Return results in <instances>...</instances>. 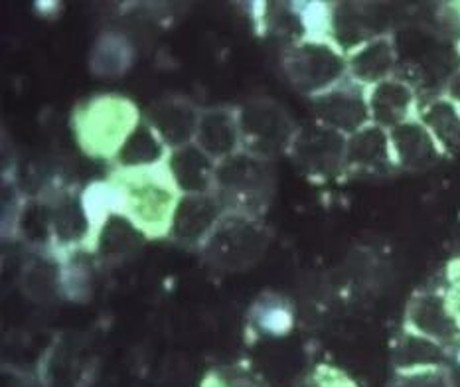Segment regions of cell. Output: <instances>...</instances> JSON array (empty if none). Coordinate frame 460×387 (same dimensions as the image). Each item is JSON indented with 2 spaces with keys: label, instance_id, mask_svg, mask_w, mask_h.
I'll return each mask as SVG.
<instances>
[{
  "label": "cell",
  "instance_id": "d6986e66",
  "mask_svg": "<svg viewBox=\"0 0 460 387\" xmlns=\"http://www.w3.org/2000/svg\"><path fill=\"white\" fill-rule=\"evenodd\" d=\"M146 242L145 233L123 212H119L99 227L92 251L99 263H121L141 250Z\"/></svg>",
  "mask_w": 460,
  "mask_h": 387
},
{
  "label": "cell",
  "instance_id": "44dd1931",
  "mask_svg": "<svg viewBox=\"0 0 460 387\" xmlns=\"http://www.w3.org/2000/svg\"><path fill=\"white\" fill-rule=\"evenodd\" d=\"M394 372H415L429 368H448L451 352L445 346L429 340L425 336L403 329L397 336L392 352Z\"/></svg>",
  "mask_w": 460,
  "mask_h": 387
},
{
  "label": "cell",
  "instance_id": "7a4b0ae2",
  "mask_svg": "<svg viewBox=\"0 0 460 387\" xmlns=\"http://www.w3.org/2000/svg\"><path fill=\"white\" fill-rule=\"evenodd\" d=\"M109 178L121 196L123 214L145 233L146 240H168L182 194L178 192L164 164L138 171H113Z\"/></svg>",
  "mask_w": 460,
  "mask_h": 387
},
{
  "label": "cell",
  "instance_id": "7c38bea8",
  "mask_svg": "<svg viewBox=\"0 0 460 387\" xmlns=\"http://www.w3.org/2000/svg\"><path fill=\"white\" fill-rule=\"evenodd\" d=\"M194 143L217 164L242 153L243 135L242 121H239V107H204L198 121Z\"/></svg>",
  "mask_w": 460,
  "mask_h": 387
},
{
  "label": "cell",
  "instance_id": "9a60e30c",
  "mask_svg": "<svg viewBox=\"0 0 460 387\" xmlns=\"http://www.w3.org/2000/svg\"><path fill=\"white\" fill-rule=\"evenodd\" d=\"M389 141L399 171H429L445 158L443 148L417 117L392 128Z\"/></svg>",
  "mask_w": 460,
  "mask_h": 387
},
{
  "label": "cell",
  "instance_id": "f546056e",
  "mask_svg": "<svg viewBox=\"0 0 460 387\" xmlns=\"http://www.w3.org/2000/svg\"><path fill=\"white\" fill-rule=\"evenodd\" d=\"M441 289L447 296L448 306H451L455 319L460 324V257L447 265Z\"/></svg>",
  "mask_w": 460,
  "mask_h": 387
},
{
  "label": "cell",
  "instance_id": "52a82bcc",
  "mask_svg": "<svg viewBox=\"0 0 460 387\" xmlns=\"http://www.w3.org/2000/svg\"><path fill=\"white\" fill-rule=\"evenodd\" d=\"M346 141L348 136L318 121L298 125L287 156L310 178H334L344 174Z\"/></svg>",
  "mask_w": 460,
  "mask_h": 387
},
{
  "label": "cell",
  "instance_id": "484cf974",
  "mask_svg": "<svg viewBox=\"0 0 460 387\" xmlns=\"http://www.w3.org/2000/svg\"><path fill=\"white\" fill-rule=\"evenodd\" d=\"M22 291L30 299L38 303H48L62 296V285H59V259L58 257H38L30 261L22 273Z\"/></svg>",
  "mask_w": 460,
  "mask_h": 387
},
{
  "label": "cell",
  "instance_id": "8fae6325",
  "mask_svg": "<svg viewBox=\"0 0 460 387\" xmlns=\"http://www.w3.org/2000/svg\"><path fill=\"white\" fill-rule=\"evenodd\" d=\"M143 115L160 141L168 146V151H174V148L194 143L202 107L184 95H166L148 105Z\"/></svg>",
  "mask_w": 460,
  "mask_h": 387
},
{
  "label": "cell",
  "instance_id": "f1b7e54d",
  "mask_svg": "<svg viewBox=\"0 0 460 387\" xmlns=\"http://www.w3.org/2000/svg\"><path fill=\"white\" fill-rule=\"evenodd\" d=\"M389 387H453L448 368H429L415 372H394Z\"/></svg>",
  "mask_w": 460,
  "mask_h": 387
},
{
  "label": "cell",
  "instance_id": "ba28073f",
  "mask_svg": "<svg viewBox=\"0 0 460 387\" xmlns=\"http://www.w3.org/2000/svg\"><path fill=\"white\" fill-rule=\"evenodd\" d=\"M314 121L349 136L372 125L367 105V89L346 77L328 92L310 99Z\"/></svg>",
  "mask_w": 460,
  "mask_h": 387
},
{
  "label": "cell",
  "instance_id": "5bb4252c",
  "mask_svg": "<svg viewBox=\"0 0 460 387\" xmlns=\"http://www.w3.org/2000/svg\"><path fill=\"white\" fill-rule=\"evenodd\" d=\"M367 105L372 123L392 131L397 125L417 117L419 95L411 84L394 75L367 89Z\"/></svg>",
  "mask_w": 460,
  "mask_h": 387
},
{
  "label": "cell",
  "instance_id": "30bf717a",
  "mask_svg": "<svg viewBox=\"0 0 460 387\" xmlns=\"http://www.w3.org/2000/svg\"><path fill=\"white\" fill-rule=\"evenodd\" d=\"M226 214L216 192L180 196L168 240L186 250H202Z\"/></svg>",
  "mask_w": 460,
  "mask_h": 387
},
{
  "label": "cell",
  "instance_id": "ffe728a7",
  "mask_svg": "<svg viewBox=\"0 0 460 387\" xmlns=\"http://www.w3.org/2000/svg\"><path fill=\"white\" fill-rule=\"evenodd\" d=\"M89 362L75 342L56 340L42 360V385L46 387H84L89 378Z\"/></svg>",
  "mask_w": 460,
  "mask_h": 387
},
{
  "label": "cell",
  "instance_id": "83f0119b",
  "mask_svg": "<svg viewBox=\"0 0 460 387\" xmlns=\"http://www.w3.org/2000/svg\"><path fill=\"white\" fill-rule=\"evenodd\" d=\"M295 387H359L356 380L334 364L320 362L306 370Z\"/></svg>",
  "mask_w": 460,
  "mask_h": 387
},
{
  "label": "cell",
  "instance_id": "6da1fadb",
  "mask_svg": "<svg viewBox=\"0 0 460 387\" xmlns=\"http://www.w3.org/2000/svg\"><path fill=\"white\" fill-rule=\"evenodd\" d=\"M143 121V109L131 97L102 92L74 107L69 128L77 148L87 158L113 166L121 148Z\"/></svg>",
  "mask_w": 460,
  "mask_h": 387
},
{
  "label": "cell",
  "instance_id": "e0dca14e",
  "mask_svg": "<svg viewBox=\"0 0 460 387\" xmlns=\"http://www.w3.org/2000/svg\"><path fill=\"white\" fill-rule=\"evenodd\" d=\"M399 56L395 42L382 34L348 54V77L366 89L397 75Z\"/></svg>",
  "mask_w": 460,
  "mask_h": 387
},
{
  "label": "cell",
  "instance_id": "7402d4cb",
  "mask_svg": "<svg viewBox=\"0 0 460 387\" xmlns=\"http://www.w3.org/2000/svg\"><path fill=\"white\" fill-rule=\"evenodd\" d=\"M135 64V46L119 30H105L97 36L89 52V69L95 77L119 79Z\"/></svg>",
  "mask_w": 460,
  "mask_h": 387
},
{
  "label": "cell",
  "instance_id": "cb8c5ba5",
  "mask_svg": "<svg viewBox=\"0 0 460 387\" xmlns=\"http://www.w3.org/2000/svg\"><path fill=\"white\" fill-rule=\"evenodd\" d=\"M59 259V285H62V299L74 303H85L95 293V271L97 257L92 250H77Z\"/></svg>",
  "mask_w": 460,
  "mask_h": 387
},
{
  "label": "cell",
  "instance_id": "ac0fdd59",
  "mask_svg": "<svg viewBox=\"0 0 460 387\" xmlns=\"http://www.w3.org/2000/svg\"><path fill=\"white\" fill-rule=\"evenodd\" d=\"M245 326L255 339L281 340L295 330L296 311L283 293L263 291L247 309Z\"/></svg>",
  "mask_w": 460,
  "mask_h": 387
},
{
  "label": "cell",
  "instance_id": "4fadbf2b",
  "mask_svg": "<svg viewBox=\"0 0 460 387\" xmlns=\"http://www.w3.org/2000/svg\"><path fill=\"white\" fill-rule=\"evenodd\" d=\"M399 171L389 141V131L377 125H367L348 136L344 174L387 176Z\"/></svg>",
  "mask_w": 460,
  "mask_h": 387
},
{
  "label": "cell",
  "instance_id": "2e32d148",
  "mask_svg": "<svg viewBox=\"0 0 460 387\" xmlns=\"http://www.w3.org/2000/svg\"><path fill=\"white\" fill-rule=\"evenodd\" d=\"M164 168L182 196L214 192L217 163H214L196 143L170 151Z\"/></svg>",
  "mask_w": 460,
  "mask_h": 387
},
{
  "label": "cell",
  "instance_id": "8992f818",
  "mask_svg": "<svg viewBox=\"0 0 460 387\" xmlns=\"http://www.w3.org/2000/svg\"><path fill=\"white\" fill-rule=\"evenodd\" d=\"M243 151L273 161L277 154H287L296 135L298 125L281 103L269 97H257L239 107Z\"/></svg>",
  "mask_w": 460,
  "mask_h": 387
},
{
  "label": "cell",
  "instance_id": "d6a6232c",
  "mask_svg": "<svg viewBox=\"0 0 460 387\" xmlns=\"http://www.w3.org/2000/svg\"><path fill=\"white\" fill-rule=\"evenodd\" d=\"M458 8H460V4H458ZM456 14H458V22H460V10H456Z\"/></svg>",
  "mask_w": 460,
  "mask_h": 387
},
{
  "label": "cell",
  "instance_id": "4dcf8cb0",
  "mask_svg": "<svg viewBox=\"0 0 460 387\" xmlns=\"http://www.w3.org/2000/svg\"><path fill=\"white\" fill-rule=\"evenodd\" d=\"M443 95L447 99H451L455 105L460 107V67H456L455 72L448 75V79L445 82V92Z\"/></svg>",
  "mask_w": 460,
  "mask_h": 387
},
{
  "label": "cell",
  "instance_id": "603a6c76",
  "mask_svg": "<svg viewBox=\"0 0 460 387\" xmlns=\"http://www.w3.org/2000/svg\"><path fill=\"white\" fill-rule=\"evenodd\" d=\"M417 119L435 136L445 154L460 153V107L445 95L429 97L419 101Z\"/></svg>",
  "mask_w": 460,
  "mask_h": 387
},
{
  "label": "cell",
  "instance_id": "4316f807",
  "mask_svg": "<svg viewBox=\"0 0 460 387\" xmlns=\"http://www.w3.org/2000/svg\"><path fill=\"white\" fill-rule=\"evenodd\" d=\"M198 387H269L263 374L249 362L217 364L209 368Z\"/></svg>",
  "mask_w": 460,
  "mask_h": 387
},
{
  "label": "cell",
  "instance_id": "3957f363",
  "mask_svg": "<svg viewBox=\"0 0 460 387\" xmlns=\"http://www.w3.org/2000/svg\"><path fill=\"white\" fill-rule=\"evenodd\" d=\"M275 190L277 172L269 158L242 151L216 168L214 192L229 214L263 217Z\"/></svg>",
  "mask_w": 460,
  "mask_h": 387
},
{
  "label": "cell",
  "instance_id": "5b68a950",
  "mask_svg": "<svg viewBox=\"0 0 460 387\" xmlns=\"http://www.w3.org/2000/svg\"><path fill=\"white\" fill-rule=\"evenodd\" d=\"M283 75L295 92L313 99L348 77V56L330 40H301L285 46Z\"/></svg>",
  "mask_w": 460,
  "mask_h": 387
},
{
  "label": "cell",
  "instance_id": "d4e9b609",
  "mask_svg": "<svg viewBox=\"0 0 460 387\" xmlns=\"http://www.w3.org/2000/svg\"><path fill=\"white\" fill-rule=\"evenodd\" d=\"M168 146L160 141L155 128L146 121L131 135L121 153L115 158L113 171H138V168H155L164 164L168 156Z\"/></svg>",
  "mask_w": 460,
  "mask_h": 387
},
{
  "label": "cell",
  "instance_id": "277c9868",
  "mask_svg": "<svg viewBox=\"0 0 460 387\" xmlns=\"http://www.w3.org/2000/svg\"><path fill=\"white\" fill-rule=\"evenodd\" d=\"M269 245L271 230L265 225L263 217L227 212L199 253L217 271L242 273L259 265L267 255Z\"/></svg>",
  "mask_w": 460,
  "mask_h": 387
},
{
  "label": "cell",
  "instance_id": "9c48e42d",
  "mask_svg": "<svg viewBox=\"0 0 460 387\" xmlns=\"http://www.w3.org/2000/svg\"><path fill=\"white\" fill-rule=\"evenodd\" d=\"M405 329L445 346L448 352L460 348V324L441 286L411 296L405 311Z\"/></svg>",
  "mask_w": 460,
  "mask_h": 387
},
{
  "label": "cell",
  "instance_id": "1f68e13d",
  "mask_svg": "<svg viewBox=\"0 0 460 387\" xmlns=\"http://www.w3.org/2000/svg\"><path fill=\"white\" fill-rule=\"evenodd\" d=\"M448 378L453 387H460V348L451 352V364H448Z\"/></svg>",
  "mask_w": 460,
  "mask_h": 387
}]
</instances>
